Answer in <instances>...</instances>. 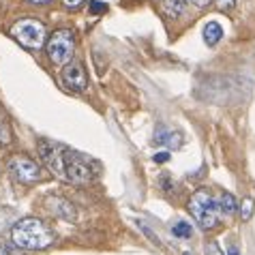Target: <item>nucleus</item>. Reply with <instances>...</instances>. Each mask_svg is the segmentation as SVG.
<instances>
[{
    "label": "nucleus",
    "mask_w": 255,
    "mask_h": 255,
    "mask_svg": "<svg viewBox=\"0 0 255 255\" xmlns=\"http://www.w3.org/2000/svg\"><path fill=\"white\" fill-rule=\"evenodd\" d=\"M215 4H217V9H221V11H230V9H234L236 0H215Z\"/></svg>",
    "instance_id": "18"
},
{
    "label": "nucleus",
    "mask_w": 255,
    "mask_h": 255,
    "mask_svg": "<svg viewBox=\"0 0 255 255\" xmlns=\"http://www.w3.org/2000/svg\"><path fill=\"white\" fill-rule=\"evenodd\" d=\"M60 80L69 90H73V93H82V90H86V86H88L86 71L75 60H69L65 65V69H62V73H60Z\"/></svg>",
    "instance_id": "7"
},
{
    "label": "nucleus",
    "mask_w": 255,
    "mask_h": 255,
    "mask_svg": "<svg viewBox=\"0 0 255 255\" xmlns=\"http://www.w3.org/2000/svg\"><path fill=\"white\" fill-rule=\"evenodd\" d=\"M189 212L193 215L195 223L200 225L202 230H212L219 223V217H221V208H219V202L212 200L208 195L206 189H197L189 200Z\"/></svg>",
    "instance_id": "3"
},
{
    "label": "nucleus",
    "mask_w": 255,
    "mask_h": 255,
    "mask_svg": "<svg viewBox=\"0 0 255 255\" xmlns=\"http://www.w3.org/2000/svg\"><path fill=\"white\" fill-rule=\"evenodd\" d=\"M54 232L37 217L17 219L11 230V243L24 251H39L54 243Z\"/></svg>",
    "instance_id": "2"
},
{
    "label": "nucleus",
    "mask_w": 255,
    "mask_h": 255,
    "mask_svg": "<svg viewBox=\"0 0 255 255\" xmlns=\"http://www.w3.org/2000/svg\"><path fill=\"white\" fill-rule=\"evenodd\" d=\"M17 221V212L9 208V206H2L0 208V232H4L9 228V223H15Z\"/></svg>",
    "instance_id": "12"
},
{
    "label": "nucleus",
    "mask_w": 255,
    "mask_h": 255,
    "mask_svg": "<svg viewBox=\"0 0 255 255\" xmlns=\"http://www.w3.org/2000/svg\"><path fill=\"white\" fill-rule=\"evenodd\" d=\"M154 161H157V163H165V161H169V152H167V150L157 152V154H154Z\"/></svg>",
    "instance_id": "19"
},
{
    "label": "nucleus",
    "mask_w": 255,
    "mask_h": 255,
    "mask_svg": "<svg viewBox=\"0 0 255 255\" xmlns=\"http://www.w3.org/2000/svg\"><path fill=\"white\" fill-rule=\"evenodd\" d=\"M0 255H19L17 251V247L9 243V240H4V238H0Z\"/></svg>",
    "instance_id": "16"
},
{
    "label": "nucleus",
    "mask_w": 255,
    "mask_h": 255,
    "mask_svg": "<svg viewBox=\"0 0 255 255\" xmlns=\"http://www.w3.org/2000/svg\"><path fill=\"white\" fill-rule=\"evenodd\" d=\"M240 215H243V221H249V219H251V215H253V200H251V197H245V200H243Z\"/></svg>",
    "instance_id": "15"
},
{
    "label": "nucleus",
    "mask_w": 255,
    "mask_h": 255,
    "mask_svg": "<svg viewBox=\"0 0 255 255\" xmlns=\"http://www.w3.org/2000/svg\"><path fill=\"white\" fill-rule=\"evenodd\" d=\"M191 2H193V4H197V6H206V4L210 2V0H191Z\"/></svg>",
    "instance_id": "23"
},
{
    "label": "nucleus",
    "mask_w": 255,
    "mask_h": 255,
    "mask_svg": "<svg viewBox=\"0 0 255 255\" xmlns=\"http://www.w3.org/2000/svg\"><path fill=\"white\" fill-rule=\"evenodd\" d=\"M206 253H208V255H221V251H219V247H217L215 243H210V245L206 247Z\"/></svg>",
    "instance_id": "20"
},
{
    "label": "nucleus",
    "mask_w": 255,
    "mask_h": 255,
    "mask_svg": "<svg viewBox=\"0 0 255 255\" xmlns=\"http://www.w3.org/2000/svg\"><path fill=\"white\" fill-rule=\"evenodd\" d=\"M84 2V0H65V4L71 6V9H75V6H80Z\"/></svg>",
    "instance_id": "21"
},
{
    "label": "nucleus",
    "mask_w": 255,
    "mask_h": 255,
    "mask_svg": "<svg viewBox=\"0 0 255 255\" xmlns=\"http://www.w3.org/2000/svg\"><path fill=\"white\" fill-rule=\"evenodd\" d=\"M39 157L47 165L49 172H54L58 178L67 182H75V185H84V182L93 180L97 174L90 159L67 146L54 144L47 139L39 141Z\"/></svg>",
    "instance_id": "1"
},
{
    "label": "nucleus",
    "mask_w": 255,
    "mask_h": 255,
    "mask_svg": "<svg viewBox=\"0 0 255 255\" xmlns=\"http://www.w3.org/2000/svg\"><path fill=\"white\" fill-rule=\"evenodd\" d=\"M185 255H191V253H185Z\"/></svg>",
    "instance_id": "25"
},
{
    "label": "nucleus",
    "mask_w": 255,
    "mask_h": 255,
    "mask_svg": "<svg viewBox=\"0 0 255 255\" xmlns=\"http://www.w3.org/2000/svg\"><path fill=\"white\" fill-rule=\"evenodd\" d=\"M221 39H223V28H221V24L208 22L206 28H204V41H206L208 45H217Z\"/></svg>",
    "instance_id": "9"
},
{
    "label": "nucleus",
    "mask_w": 255,
    "mask_h": 255,
    "mask_svg": "<svg viewBox=\"0 0 255 255\" xmlns=\"http://www.w3.org/2000/svg\"><path fill=\"white\" fill-rule=\"evenodd\" d=\"M219 208H221V212H225V215H234V212L238 210L236 197H234L232 193H223L221 200H219Z\"/></svg>",
    "instance_id": "11"
},
{
    "label": "nucleus",
    "mask_w": 255,
    "mask_h": 255,
    "mask_svg": "<svg viewBox=\"0 0 255 255\" xmlns=\"http://www.w3.org/2000/svg\"><path fill=\"white\" fill-rule=\"evenodd\" d=\"M9 174L17 182H24V185H32V182H37L41 178L39 165L28 157H13L9 161Z\"/></svg>",
    "instance_id": "6"
},
{
    "label": "nucleus",
    "mask_w": 255,
    "mask_h": 255,
    "mask_svg": "<svg viewBox=\"0 0 255 255\" xmlns=\"http://www.w3.org/2000/svg\"><path fill=\"white\" fill-rule=\"evenodd\" d=\"M88 11H90V15H101V13L108 11V4L101 2V0H90Z\"/></svg>",
    "instance_id": "17"
},
{
    "label": "nucleus",
    "mask_w": 255,
    "mask_h": 255,
    "mask_svg": "<svg viewBox=\"0 0 255 255\" xmlns=\"http://www.w3.org/2000/svg\"><path fill=\"white\" fill-rule=\"evenodd\" d=\"M228 255H240V249H238V247L232 243V245L228 247Z\"/></svg>",
    "instance_id": "22"
},
{
    "label": "nucleus",
    "mask_w": 255,
    "mask_h": 255,
    "mask_svg": "<svg viewBox=\"0 0 255 255\" xmlns=\"http://www.w3.org/2000/svg\"><path fill=\"white\" fill-rule=\"evenodd\" d=\"M172 234L176 238H191L193 230H191V223H176L172 228Z\"/></svg>",
    "instance_id": "13"
},
{
    "label": "nucleus",
    "mask_w": 255,
    "mask_h": 255,
    "mask_svg": "<svg viewBox=\"0 0 255 255\" xmlns=\"http://www.w3.org/2000/svg\"><path fill=\"white\" fill-rule=\"evenodd\" d=\"M187 9V0H163V11L167 17H180Z\"/></svg>",
    "instance_id": "10"
},
{
    "label": "nucleus",
    "mask_w": 255,
    "mask_h": 255,
    "mask_svg": "<svg viewBox=\"0 0 255 255\" xmlns=\"http://www.w3.org/2000/svg\"><path fill=\"white\" fill-rule=\"evenodd\" d=\"M13 39L17 41L19 45H24L28 49H39L41 45L45 43V26L34 17H24L15 22V26L11 28Z\"/></svg>",
    "instance_id": "4"
},
{
    "label": "nucleus",
    "mask_w": 255,
    "mask_h": 255,
    "mask_svg": "<svg viewBox=\"0 0 255 255\" xmlns=\"http://www.w3.org/2000/svg\"><path fill=\"white\" fill-rule=\"evenodd\" d=\"M28 2H32V4H45V2H49V0H28Z\"/></svg>",
    "instance_id": "24"
},
{
    "label": "nucleus",
    "mask_w": 255,
    "mask_h": 255,
    "mask_svg": "<svg viewBox=\"0 0 255 255\" xmlns=\"http://www.w3.org/2000/svg\"><path fill=\"white\" fill-rule=\"evenodd\" d=\"M75 52V39L71 30H56L47 39V56L54 65H67L73 58Z\"/></svg>",
    "instance_id": "5"
},
{
    "label": "nucleus",
    "mask_w": 255,
    "mask_h": 255,
    "mask_svg": "<svg viewBox=\"0 0 255 255\" xmlns=\"http://www.w3.org/2000/svg\"><path fill=\"white\" fill-rule=\"evenodd\" d=\"M154 141L157 144H165L169 148H178L182 144V137H180V133H172L165 127H159V131L154 133Z\"/></svg>",
    "instance_id": "8"
},
{
    "label": "nucleus",
    "mask_w": 255,
    "mask_h": 255,
    "mask_svg": "<svg viewBox=\"0 0 255 255\" xmlns=\"http://www.w3.org/2000/svg\"><path fill=\"white\" fill-rule=\"evenodd\" d=\"M9 141H11V129L6 125L4 116L0 114V144H9Z\"/></svg>",
    "instance_id": "14"
}]
</instances>
